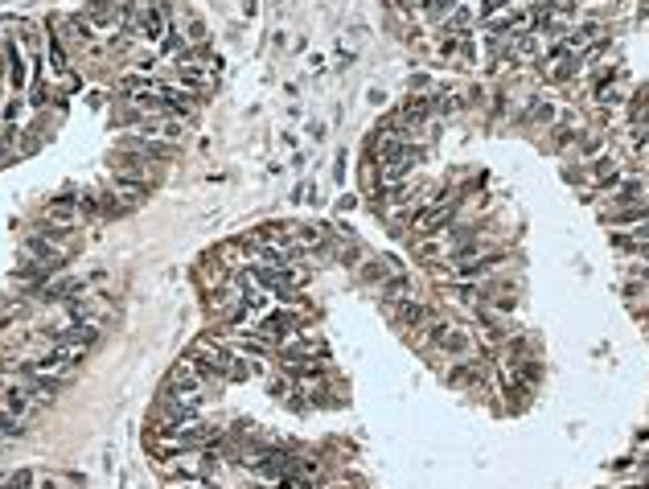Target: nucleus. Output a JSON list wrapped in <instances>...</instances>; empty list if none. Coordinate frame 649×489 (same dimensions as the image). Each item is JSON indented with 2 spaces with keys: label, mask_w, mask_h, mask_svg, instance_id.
Instances as JSON below:
<instances>
[{
  "label": "nucleus",
  "mask_w": 649,
  "mask_h": 489,
  "mask_svg": "<svg viewBox=\"0 0 649 489\" xmlns=\"http://www.w3.org/2000/svg\"><path fill=\"white\" fill-rule=\"evenodd\" d=\"M169 436L173 432H181V428H189L193 420H201V412L197 407H189V403H181V399H173L169 391H164V399H156V416H152Z\"/></svg>",
  "instance_id": "f257e3e1"
},
{
  "label": "nucleus",
  "mask_w": 649,
  "mask_h": 489,
  "mask_svg": "<svg viewBox=\"0 0 649 489\" xmlns=\"http://www.w3.org/2000/svg\"><path fill=\"white\" fill-rule=\"evenodd\" d=\"M452 218H456V210H452L448 202H428V206H415V210H411V226H415L419 235H440L444 226H452Z\"/></svg>",
  "instance_id": "f03ea898"
},
{
  "label": "nucleus",
  "mask_w": 649,
  "mask_h": 489,
  "mask_svg": "<svg viewBox=\"0 0 649 489\" xmlns=\"http://www.w3.org/2000/svg\"><path fill=\"white\" fill-rule=\"evenodd\" d=\"M41 218L45 222H53V226H66V230H74L78 226V189H66V193H58V198H49L45 202V210H41Z\"/></svg>",
  "instance_id": "7ed1b4c3"
},
{
  "label": "nucleus",
  "mask_w": 649,
  "mask_h": 489,
  "mask_svg": "<svg viewBox=\"0 0 649 489\" xmlns=\"http://www.w3.org/2000/svg\"><path fill=\"white\" fill-rule=\"evenodd\" d=\"M107 317V300H95V296H74L66 305V325H99Z\"/></svg>",
  "instance_id": "20e7f679"
},
{
  "label": "nucleus",
  "mask_w": 649,
  "mask_h": 489,
  "mask_svg": "<svg viewBox=\"0 0 649 489\" xmlns=\"http://www.w3.org/2000/svg\"><path fill=\"white\" fill-rule=\"evenodd\" d=\"M391 313H395V321L403 325V329H424L436 313L424 305V300H411V296H403V300H395L391 305Z\"/></svg>",
  "instance_id": "39448f33"
},
{
  "label": "nucleus",
  "mask_w": 649,
  "mask_h": 489,
  "mask_svg": "<svg viewBox=\"0 0 649 489\" xmlns=\"http://www.w3.org/2000/svg\"><path fill=\"white\" fill-rule=\"evenodd\" d=\"M25 255H29L33 263L49 267V272H53V267H62V263L70 259V251H66V247H58V243H45V239H37V235L25 243Z\"/></svg>",
  "instance_id": "423d86ee"
},
{
  "label": "nucleus",
  "mask_w": 649,
  "mask_h": 489,
  "mask_svg": "<svg viewBox=\"0 0 649 489\" xmlns=\"http://www.w3.org/2000/svg\"><path fill=\"white\" fill-rule=\"evenodd\" d=\"M107 189H111V193H115L127 210H136V206L148 198V185H144V181H136V177H127V173H115V177L107 181Z\"/></svg>",
  "instance_id": "0eeeda50"
},
{
  "label": "nucleus",
  "mask_w": 649,
  "mask_h": 489,
  "mask_svg": "<svg viewBox=\"0 0 649 489\" xmlns=\"http://www.w3.org/2000/svg\"><path fill=\"white\" fill-rule=\"evenodd\" d=\"M600 218H604V226H621V230H629V226H641V222H649V206H646V202L617 206V210H609V214H600Z\"/></svg>",
  "instance_id": "6e6552de"
},
{
  "label": "nucleus",
  "mask_w": 649,
  "mask_h": 489,
  "mask_svg": "<svg viewBox=\"0 0 649 489\" xmlns=\"http://www.w3.org/2000/svg\"><path fill=\"white\" fill-rule=\"evenodd\" d=\"M436 350H444L448 358H469V350H473V337H469L465 329H456V325H448V329L440 333V342H436Z\"/></svg>",
  "instance_id": "1a4fd4ad"
},
{
  "label": "nucleus",
  "mask_w": 649,
  "mask_h": 489,
  "mask_svg": "<svg viewBox=\"0 0 649 489\" xmlns=\"http://www.w3.org/2000/svg\"><path fill=\"white\" fill-rule=\"evenodd\" d=\"M136 25H140V33H144L148 41H160V37L169 33V16H164V8H160V4H152V8H144Z\"/></svg>",
  "instance_id": "9d476101"
},
{
  "label": "nucleus",
  "mask_w": 649,
  "mask_h": 489,
  "mask_svg": "<svg viewBox=\"0 0 649 489\" xmlns=\"http://www.w3.org/2000/svg\"><path fill=\"white\" fill-rule=\"evenodd\" d=\"M510 255L506 251H485V255H477V259H469V263H456V276H465V280H473V276H485V272H493V267H502Z\"/></svg>",
  "instance_id": "9b49d317"
},
{
  "label": "nucleus",
  "mask_w": 649,
  "mask_h": 489,
  "mask_svg": "<svg viewBox=\"0 0 649 489\" xmlns=\"http://www.w3.org/2000/svg\"><path fill=\"white\" fill-rule=\"evenodd\" d=\"M4 58H8V86H12V91H25V58H21V49L8 45Z\"/></svg>",
  "instance_id": "f8f14e48"
},
{
  "label": "nucleus",
  "mask_w": 649,
  "mask_h": 489,
  "mask_svg": "<svg viewBox=\"0 0 649 489\" xmlns=\"http://www.w3.org/2000/svg\"><path fill=\"white\" fill-rule=\"evenodd\" d=\"M633 202H641V181H625V185L613 193V210H617V206H633Z\"/></svg>",
  "instance_id": "ddd939ff"
},
{
  "label": "nucleus",
  "mask_w": 649,
  "mask_h": 489,
  "mask_svg": "<svg viewBox=\"0 0 649 489\" xmlns=\"http://www.w3.org/2000/svg\"><path fill=\"white\" fill-rule=\"evenodd\" d=\"M592 177H596V181H609V177H621V165H617L613 156H596V160H592Z\"/></svg>",
  "instance_id": "4468645a"
},
{
  "label": "nucleus",
  "mask_w": 649,
  "mask_h": 489,
  "mask_svg": "<svg viewBox=\"0 0 649 489\" xmlns=\"http://www.w3.org/2000/svg\"><path fill=\"white\" fill-rule=\"evenodd\" d=\"M21 41L29 45V58L41 53V29H37V25H25V29H21Z\"/></svg>",
  "instance_id": "2eb2a0df"
},
{
  "label": "nucleus",
  "mask_w": 649,
  "mask_h": 489,
  "mask_svg": "<svg viewBox=\"0 0 649 489\" xmlns=\"http://www.w3.org/2000/svg\"><path fill=\"white\" fill-rule=\"evenodd\" d=\"M448 379H452V383H473V379H477V366L461 358V362H456V366L448 370Z\"/></svg>",
  "instance_id": "dca6fc26"
},
{
  "label": "nucleus",
  "mask_w": 649,
  "mask_h": 489,
  "mask_svg": "<svg viewBox=\"0 0 649 489\" xmlns=\"http://www.w3.org/2000/svg\"><path fill=\"white\" fill-rule=\"evenodd\" d=\"M452 8H456V0H424V12L436 21V16H452Z\"/></svg>",
  "instance_id": "f3484780"
},
{
  "label": "nucleus",
  "mask_w": 649,
  "mask_h": 489,
  "mask_svg": "<svg viewBox=\"0 0 649 489\" xmlns=\"http://www.w3.org/2000/svg\"><path fill=\"white\" fill-rule=\"evenodd\" d=\"M506 8H510V0H481V12H477V16H481V25H485V21H493L498 12H506Z\"/></svg>",
  "instance_id": "a211bd4d"
},
{
  "label": "nucleus",
  "mask_w": 649,
  "mask_h": 489,
  "mask_svg": "<svg viewBox=\"0 0 649 489\" xmlns=\"http://www.w3.org/2000/svg\"><path fill=\"white\" fill-rule=\"evenodd\" d=\"M535 119H539V123H551V119H559V111H555L551 103H535Z\"/></svg>",
  "instance_id": "6ab92c4d"
},
{
  "label": "nucleus",
  "mask_w": 649,
  "mask_h": 489,
  "mask_svg": "<svg viewBox=\"0 0 649 489\" xmlns=\"http://www.w3.org/2000/svg\"><path fill=\"white\" fill-rule=\"evenodd\" d=\"M185 37L201 41V37H206V25H201V21H185Z\"/></svg>",
  "instance_id": "aec40b11"
},
{
  "label": "nucleus",
  "mask_w": 649,
  "mask_h": 489,
  "mask_svg": "<svg viewBox=\"0 0 649 489\" xmlns=\"http://www.w3.org/2000/svg\"><path fill=\"white\" fill-rule=\"evenodd\" d=\"M8 136H12V132H8V128H0V148L8 144Z\"/></svg>",
  "instance_id": "412c9836"
},
{
  "label": "nucleus",
  "mask_w": 649,
  "mask_h": 489,
  "mask_svg": "<svg viewBox=\"0 0 649 489\" xmlns=\"http://www.w3.org/2000/svg\"><path fill=\"white\" fill-rule=\"evenodd\" d=\"M33 489H53V486H49V481H37V486H33Z\"/></svg>",
  "instance_id": "4be33fe9"
},
{
  "label": "nucleus",
  "mask_w": 649,
  "mask_h": 489,
  "mask_svg": "<svg viewBox=\"0 0 649 489\" xmlns=\"http://www.w3.org/2000/svg\"><path fill=\"white\" fill-rule=\"evenodd\" d=\"M0 486H4V477H0Z\"/></svg>",
  "instance_id": "5701e85b"
}]
</instances>
